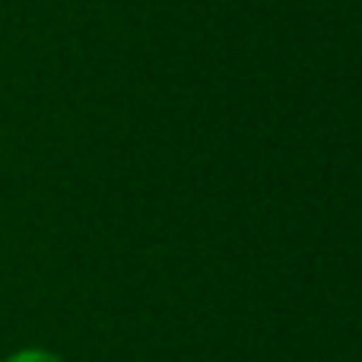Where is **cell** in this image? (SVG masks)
Returning a JSON list of instances; mask_svg holds the SVG:
<instances>
[{
  "label": "cell",
  "instance_id": "obj_1",
  "mask_svg": "<svg viewBox=\"0 0 362 362\" xmlns=\"http://www.w3.org/2000/svg\"><path fill=\"white\" fill-rule=\"evenodd\" d=\"M6 362H64V359H57L54 353H45V350H23V353H13Z\"/></svg>",
  "mask_w": 362,
  "mask_h": 362
}]
</instances>
